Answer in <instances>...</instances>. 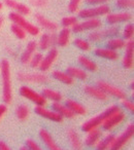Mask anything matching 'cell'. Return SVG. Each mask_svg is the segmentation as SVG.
I'll use <instances>...</instances> for the list:
<instances>
[{
  "instance_id": "obj_1",
  "label": "cell",
  "mask_w": 134,
  "mask_h": 150,
  "mask_svg": "<svg viewBox=\"0 0 134 150\" xmlns=\"http://www.w3.org/2000/svg\"><path fill=\"white\" fill-rule=\"evenodd\" d=\"M2 77V99L4 103L11 104L13 101V84H11V65L7 60H3L0 64Z\"/></svg>"
},
{
  "instance_id": "obj_2",
  "label": "cell",
  "mask_w": 134,
  "mask_h": 150,
  "mask_svg": "<svg viewBox=\"0 0 134 150\" xmlns=\"http://www.w3.org/2000/svg\"><path fill=\"white\" fill-rule=\"evenodd\" d=\"M120 109L121 108H120L118 105H111V106L109 107V108H107L104 112L100 113L99 115L93 117V118H91L90 120H88L87 122H85L82 127L83 131L86 132V133H88V132H90V131H92V129L98 127L100 125H102V122L107 118V117L110 116L113 113L119 111Z\"/></svg>"
},
{
  "instance_id": "obj_3",
  "label": "cell",
  "mask_w": 134,
  "mask_h": 150,
  "mask_svg": "<svg viewBox=\"0 0 134 150\" xmlns=\"http://www.w3.org/2000/svg\"><path fill=\"white\" fill-rule=\"evenodd\" d=\"M9 20L13 22L14 24H17L21 28H23L26 31V33H29L32 36H37L39 34L40 30L37 26H35L34 24L30 23L29 21L25 19V17L20 13H9Z\"/></svg>"
},
{
  "instance_id": "obj_4",
  "label": "cell",
  "mask_w": 134,
  "mask_h": 150,
  "mask_svg": "<svg viewBox=\"0 0 134 150\" xmlns=\"http://www.w3.org/2000/svg\"><path fill=\"white\" fill-rule=\"evenodd\" d=\"M110 13V7L106 4H100L96 7L91 8H85L78 13V17L82 19H93V18H99L102 16H106Z\"/></svg>"
},
{
  "instance_id": "obj_5",
  "label": "cell",
  "mask_w": 134,
  "mask_h": 150,
  "mask_svg": "<svg viewBox=\"0 0 134 150\" xmlns=\"http://www.w3.org/2000/svg\"><path fill=\"white\" fill-rule=\"evenodd\" d=\"M133 135H134V125H132V123H130V125L127 127V129L124 131L123 134H121L119 137H115V141H113V143L111 144L109 149H111V150L122 149V148H123L124 146L132 139Z\"/></svg>"
},
{
  "instance_id": "obj_6",
  "label": "cell",
  "mask_w": 134,
  "mask_h": 150,
  "mask_svg": "<svg viewBox=\"0 0 134 150\" xmlns=\"http://www.w3.org/2000/svg\"><path fill=\"white\" fill-rule=\"evenodd\" d=\"M20 95L24 98L28 99V100L32 101L38 106H46V99L42 96L39 93H36L29 86H22L20 88Z\"/></svg>"
},
{
  "instance_id": "obj_7",
  "label": "cell",
  "mask_w": 134,
  "mask_h": 150,
  "mask_svg": "<svg viewBox=\"0 0 134 150\" xmlns=\"http://www.w3.org/2000/svg\"><path fill=\"white\" fill-rule=\"evenodd\" d=\"M18 77L21 81L30 82V83H44V82L50 81L46 74L37 72H20L18 74Z\"/></svg>"
},
{
  "instance_id": "obj_8",
  "label": "cell",
  "mask_w": 134,
  "mask_h": 150,
  "mask_svg": "<svg viewBox=\"0 0 134 150\" xmlns=\"http://www.w3.org/2000/svg\"><path fill=\"white\" fill-rule=\"evenodd\" d=\"M101 26V21L97 18L93 19H86L84 22H78L76 25L72 27V32L74 33H83L88 30H95Z\"/></svg>"
},
{
  "instance_id": "obj_9",
  "label": "cell",
  "mask_w": 134,
  "mask_h": 150,
  "mask_svg": "<svg viewBox=\"0 0 134 150\" xmlns=\"http://www.w3.org/2000/svg\"><path fill=\"white\" fill-rule=\"evenodd\" d=\"M97 86L100 90H102L103 92L106 95H110V96L115 97V98L121 99V100H124L126 98V94L123 90L117 88V86H113L111 84L107 83L105 81H102V80H99L97 82Z\"/></svg>"
},
{
  "instance_id": "obj_10",
  "label": "cell",
  "mask_w": 134,
  "mask_h": 150,
  "mask_svg": "<svg viewBox=\"0 0 134 150\" xmlns=\"http://www.w3.org/2000/svg\"><path fill=\"white\" fill-rule=\"evenodd\" d=\"M125 113L120 109L119 111L113 113L110 116H108L104 121L102 122V127L104 129L109 131V129H113L115 127H117L118 125H120L121 122H123V120L125 119Z\"/></svg>"
},
{
  "instance_id": "obj_11",
  "label": "cell",
  "mask_w": 134,
  "mask_h": 150,
  "mask_svg": "<svg viewBox=\"0 0 134 150\" xmlns=\"http://www.w3.org/2000/svg\"><path fill=\"white\" fill-rule=\"evenodd\" d=\"M132 19V15L127 11L123 13H107L106 15V22L110 25H115L120 23H126Z\"/></svg>"
},
{
  "instance_id": "obj_12",
  "label": "cell",
  "mask_w": 134,
  "mask_h": 150,
  "mask_svg": "<svg viewBox=\"0 0 134 150\" xmlns=\"http://www.w3.org/2000/svg\"><path fill=\"white\" fill-rule=\"evenodd\" d=\"M34 110H35V112L37 113L39 116H42V117H44V118H48V119H50V120L55 121V122H61V121L63 120L62 115H60L55 110L54 111L48 110V109H46L43 106H38V105H36Z\"/></svg>"
},
{
  "instance_id": "obj_13",
  "label": "cell",
  "mask_w": 134,
  "mask_h": 150,
  "mask_svg": "<svg viewBox=\"0 0 134 150\" xmlns=\"http://www.w3.org/2000/svg\"><path fill=\"white\" fill-rule=\"evenodd\" d=\"M57 57H58V50L56 47H52L50 52H48V54L42 58V61L38 68L41 71H48L55 63V61L57 60Z\"/></svg>"
},
{
  "instance_id": "obj_14",
  "label": "cell",
  "mask_w": 134,
  "mask_h": 150,
  "mask_svg": "<svg viewBox=\"0 0 134 150\" xmlns=\"http://www.w3.org/2000/svg\"><path fill=\"white\" fill-rule=\"evenodd\" d=\"M4 4L7 7L13 9V11H15V13H20V15L24 16V17L30 15V13H31V11H30V8L27 5L24 4V3L18 2L16 0H4Z\"/></svg>"
},
{
  "instance_id": "obj_15",
  "label": "cell",
  "mask_w": 134,
  "mask_h": 150,
  "mask_svg": "<svg viewBox=\"0 0 134 150\" xmlns=\"http://www.w3.org/2000/svg\"><path fill=\"white\" fill-rule=\"evenodd\" d=\"M35 21L37 22V24L40 27H42L46 30H48V31H51V32H55L58 29V25H57L55 22L46 19L41 13H35Z\"/></svg>"
},
{
  "instance_id": "obj_16",
  "label": "cell",
  "mask_w": 134,
  "mask_h": 150,
  "mask_svg": "<svg viewBox=\"0 0 134 150\" xmlns=\"http://www.w3.org/2000/svg\"><path fill=\"white\" fill-rule=\"evenodd\" d=\"M125 45H126V54L123 59V65L125 68L130 69L133 67V48H134L133 40L129 39V41Z\"/></svg>"
},
{
  "instance_id": "obj_17",
  "label": "cell",
  "mask_w": 134,
  "mask_h": 150,
  "mask_svg": "<svg viewBox=\"0 0 134 150\" xmlns=\"http://www.w3.org/2000/svg\"><path fill=\"white\" fill-rule=\"evenodd\" d=\"M57 42V36L55 35V32L52 33H46L41 36L40 38V41L38 43V46L41 50H48L50 46H52L53 44Z\"/></svg>"
},
{
  "instance_id": "obj_18",
  "label": "cell",
  "mask_w": 134,
  "mask_h": 150,
  "mask_svg": "<svg viewBox=\"0 0 134 150\" xmlns=\"http://www.w3.org/2000/svg\"><path fill=\"white\" fill-rule=\"evenodd\" d=\"M36 48H37V43H36L35 41H30L29 43L27 44V47H26L25 52H23V54H22V57H21L22 64H24V65L29 64L32 56L35 54Z\"/></svg>"
},
{
  "instance_id": "obj_19",
  "label": "cell",
  "mask_w": 134,
  "mask_h": 150,
  "mask_svg": "<svg viewBox=\"0 0 134 150\" xmlns=\"http://www.w3.org/2000/svg\"><path fill=\"white\" fill-rule=\"evenodd\" d=\"M95 54L99 58L106 59V60H117L119 58V54L117 50H110V48L98 47L95 50Z\"/></svg>"
},
{
  "instance_id": "obj_20",
  "label": "cell",
  "mask_w": 134,
  "mask_h": 150,
  "mask_svg": "<svg viewBox=\"0 0 134 150\" xmlns=\"http://www.w3.org/2000/svg\"><path fill=\"white\" fill-rule=\"evenodd\" d=\"M85 92L88 95H90L91 97L97 99V100H100V101L107 100V95L105 94L102 90H100L98 86L95 88V86H85Z\"/></svg>"
},
{
  "instance_id": "obj_21",
  "label": "cell",
  "mask_w": 134,
  "mask_h": 150,
  "mask_svg": "<svg viewBox=\"0 0 134 150\" xmlns=\"http://www.w3.org/2000/svg\"><path fill=\"white\" fill-rule=\"evenodd\" d=\"M39 136H40V138H41L42 141H43V143L48 147V149H51V150H60V147H59V146L55 143L54 139H53L52 136L50 135V133H48V131L41 129H40V132H39Z\"/></svg>"
},
{
  "instance_id": "obj_22",
  "label": "cell",
  "mask_w": 134,
  "mask_h": 150,
  "mask_svg": "<svg viewBox=\"0 0 134 150\" xmlns=\"http://www.w3.org/2000/svg\"><path fill=\"white\" fill-rule=\"evenodd\" d=\"M52 107L56 112H58L59 114L62 115L63 117L72 118V117H74V115H76L69 108H68V107L66 106V105L61 104L60 102H54L52 105Z\"/></svg>"
},
{
  "instance_id": "obj_23",
  "label": "cell",
  "mask_w": 134,
  "mask_h": 150,
  "mask_svg": "<svg viewBox=\"0 0 134 150\" xmlns=\"http://www.w3.org/2000/svg\"><path fill=\"white\" fill-rule=\"evenodd\" d=\"M65 105H66L74 114L85 115L87 113V109L85 108L82 104H80V103L76 102V101H73V100H67Z\"/></svg>"
},
{
  "instance_id": "obj_24",
  "label": "cell",
  "mask_w": 134,
  "mask_h": 150,
  "mask_svg": "<svg viewBox=\"0 0 134 150\" xmlns=\"http://www.w3.org/2000/svg\"><path fill=\"white\" fill-rule=\"evenodd\" d=\"M53 77L57 79L58 81L62 82L64 84H72L73 83V78L70 76L67 72H62V71L56 70L53 72Z\"/></svg>"
},
{
  "instance_id": "obj_25",
  "label": "cell",
  "mask_w": 134,
  "mask_h": 150,
  "mask_svg": "<svg viewBox=\"0 0 134 150\" xmlns=\"http://www.w3.org/2000/svg\"><path fill=\"white\" fill-rule=\"evenodd\" d=\"M70 32L71 31H70L69 28H64V29H62V31L57 36V43L60 46H66L67 44L69 43L70 36H71Z\"/></svg>"
},
{
  "instance_id": "obj_26",
  "label": "cell",
  "mask_w": 134,
  "mask_h": 150,
  "mask_svg": "<svg viewBox=\"0 0 134 150\" xmlns=\"http://www.w3.org/2000/svg\"><path fill=\"white\" fill-rule=\"evenodd\" d=\"M88 133H89V135L87 136L86 141L85 142H86V144L88 146H94L95 144L99 141V139H100L102 133H101L100 129H98L97 127L94 129H92V131L88 132Z\"/></svg>"
},
{
  "instance_id": "obj_27",
  "label": "cell",
  "mask_w": 134,
  "mask_h": 150,
  "mask_svg": "<svg viewBox=\"0 0 134 150\" xmlns=\"http://www.w3.org/2000/svg\"><path fill=\"white\" fill-rule=\"evenodd\" d=\"M66 72L68 73L72 78H78V79H81V80H85L88 77V74H87L86 71L83 70V69L76 68V67H68Z\"/></svg>"
},
{
  "instance_id": "obj_28",
  "label": "cell",
  "mask_w": 134,
  "mask_h": 150,
  "mask_svg": "<svg viewBox=\"0 0 134 150\" xmlns=\"http://www.w3.org/2000/svg\"><path fill=\"white\" fill-rule=\"evenodd\" d=\"M41 95L46 100H51L53 102H60L62 100V95L57 91L52 90V88H43Z\"/></svg>"
},
{
  "instance_id": "obj_29",
  "label": "cell",
  "mask_w": 134,
  "mask_h": 150,
  "mask_svg": "<svg viewBox=\"0 0 134 150\" xmlns=\"http://www.w3.org/2000/svg\"><path fill=\"white\" fill-rule=\"evenodd\" d=\"M67 134H68V138H69V141H70V144H71L72 148L76 150L82 149V142H81L78 133H76L74 129H69L67 131Z\"/></svg>"
},
{
  "instance_id": "obj_30",
  "label": "cell",
  "mask_w": 134,
  "mask_h": 150,
  "mask_svg": "<svg viewBox=\"0 0 134 150\" xmlns=\"http://www.w3.org/2000/svg\"><path fill=\"white\" fill-rule=\"evenodd\" d=\"M126 42L123 38L120 37H110L109 40L107 41L106 45L107 48H110L113 50H122V48L125 46Z\"/></svg>"
},
{
  "instance_id": "obj_31",
  "label": "cell",
  "mask_w": 134,
  "mask_h": 150,
  "mask_svg": "<svg viewBox=\"0 0 134 150\" xmlns=\"http://www.w3.org/2000/svg\"><path fill=\"white\" fill-rule=\"evenodd\" d=\"M78 63H80V65H82L83 68L87 69V70H89V71L97 70L96 63H94L92 60H90V59L85 56H78Z\"/></svg>"
},
{
  "instance_id": "obj_32",
  "label": "cell",
  "mask_w": 134,
  "mask_h": 150,
  "mask_svg": "<svg viewBox=\"0 0 134 150\" xmlns=\"http://www.w3.org/2000/svg\"><path fill=\"white\" fill-rule=\"evenodd\" d=\"M16 114H17V116L19 119L25 120V119L28 118V116H29V114H30L29 107H28L26 104L20 105V106L17 108V110H16Z\"/></svg>"
},
{
  "instance_id": "obj_33",
  "label": "cell",
  "mask_w": 134,
  "mask_h": 150,
  "mask_svg": "<svg viewBox=\"0 0 134 150\" xmlns=\"http://www.w3.org/2000/svg\"><path fill=\"white\" fill-rule=\"evenodd\" d=\"M115 137L113 135H108L107 137H105L104 139L101 142H99L98 145H97V149L98 150H105L107 148H110L111 144L113 143Z\"/></svg>"
},
{
  "instance_id": "obj_34",
  "label": "cell",
  "mask_w": 134,
  "mask_h": 150,
  "mask_svg": "<svg viewBox=\"0 0 134 150\" xmlns=\"http://www.w3.org/2000/svg\"><path fill=\"white\" fill-rule=\"evenodd\" d=\"M74 45L78 48H80L81 50H84V52H89L91 50V45L89 41L86 39H83V38H76L74 40Z\"/></svg>"
},
{
  "instance_id": "obj_35",
  "label": "cell",
  "mask_w": 134,
  "mask_h": 150,
  "mask_svg": "<svg viewBox=\"0 0 134 150\" xmlns=\"http://www.w3.org/2000/svg\"><path fill=\"white\" fill-rule=\"evenodd\" d=\"M11 30L18 38H20V39H25L26 38V31L23 28L20 27L19 25H17V24H14V23L11 24Z\"/></svg>"
},
{
  "instance_id": "obj_36",
  "label": "cell",
  "mask_w": 134,
  "mask_h": 150,
  "mask_svg": "<svg viewBox=\"0 0 134 150\" xmlns=\"http://www.w3.org/2000/svg\"><path fill=\"white\" fill-rule=\"evenodd\" d=\"M78 22V18L74 17V16H70V17H65L62 19L61 21V24L64 28H70V27H73L76 23Z\"/></svg>"
},
{
  "instance_id": "obj_37",
  "label": "cell",
  "mask_w": 134,
  "mask_h": 150,
  "mask_svg": "<svg viewBox=\"0 0 134 150\" xmlns=\"http://www.w3.org/2000/svg\"><path fill=\"white\" fill-rule=\"evenodd\" d=\"M115 4L120 9H130L133 8L134 1L133 0H117Z\"/></svg>"
},
{
  "instance_id": "obj_38",
  "label": "cell",
  "mask_w": 134,
  "mask_h": 150,
  "mask_svg": "<svg viewBox=\"0 0 134 150\" xmlns=\"http://www.w3.org/2000/svg\"><path fill=\"white\" fill-rule=\"evenodd\" d=\"M102 32V35L104 38H107V37H113V36L118 35V33L120 32V29L118 27H115V26H111V27L107 28V29L103 30Z\"/></svg>"
},
{
  "instance_id": "obj_39",
  "label": "cell",
  "mask_w": 134,
  "mask_h": 150,
  "mask_svg": "<svg viewBox=\"0 0 134 150\" xmlns=\"http://www.w3.org/2000/svg\"><path fill=\"white\" fill-rule=\"evenodd\" d=\"M42 58H43V56H42V54H40V52H37V54H33L31 60H30V65H31L32 68H37V67H39L40 63H41V61H42Z\"/></svg>"
},
{
  "instance_id": "obj_40",
  "label": "cell",
  "mask_w": 134,
  "mask_h": 150,
  "mask_svg": "<svg viewBox=\"0 0 134 150\" xmlns=\"http://www.w3.org/2000/svg\"><path fill=\"white\" fill-rule=\"evenodd\" d=\"M124 37L126 38V39H132V37H133V34H134V28H133V25L130 23H128L127 25H126L125 29H124Z\"/></svg>"
},
{
  "instance_id": "obj_41",
  "label": "cell",
  "mask_w": 134,
  "mask_h": 150,
  "mask_svg": "<svg viewBox=\"0 0 134 150\" xmlns=\"http://www.w3.org/2000/svg\"><path fill=\"white\" fill-rule=\"evenodd\" d=\"M102 39H104V37H103L101 31H94L89 34V40H91L93 42H99Z\"/></svg>"
},
{
  "instance_id": "obj_42",
  "label": "cell",
  "mask_w": 134,
  "mask_h": 150,
  "mask_svg": "<svg viewBox=\"0 0 134 150\" xmlns=\"http://www.w3.org/2000/svg\"><path fill=\"white\" fill-rule=\"evenodd\" d=\"M81 2H82V0H70L69 5H68V11H69L70 13H76V11H78Z\"/></svg>"
},
{
  "instance_id": "obj_43",
  "label": "cell",
  "mask_w": 134,
  "mask_h": 150,
  "mask_svg": "<svg viewBox=\"0 0 134 150\" xmlns=\"http://www.w3.org/2000/svg\"><path fill=\"white\" fill-rule=\"evenodd\" d=\"M30 3L35 7H46L48 4V0H30Z\"/></svg>"
},
{
  "instance_id": "obj_44",
  "label": "cell",
  "mask_w": 134,
  "mask_h": 150,
  "mask_svg": "<svg viewBox=\"0 0 134 150\" xmlns=\"http://www.w3.org/2000/svg\"><path fill=\"white\" fill-rule=\"evenodd\" d=\"M26 146H27V148L30 150H40V147L37 145V143H35V142L31 139L26 140Z\"/></svg>"
},
{
  "instance_id": "obj_45",
  "label": "cell",
  "mask_w": 134,
  "mask_h": 150,
  "mask_svg": "<svg viewBox=\"0 0 134 150\" xmlns=\"http://www.w3.org/2000/svg\"><path fill=\"white\" fill-rule=\"evenodd\" d=\"M123 105L128 111H130V112H132V113L134 112V104H133V102H131V101H129V100H124L123 101Z\"/></svg>"
},
{
  "instance_id": "obj_46",
  "label": "cell",
  "mask_w": 134,
  "mask_h": 150,
  "mask_svg": "<svg viewBox=\"0 0 134 150\" xmlns=\"http://www.w3.org/2000/svg\"><path fill=\"white\" fill-rule=\"evenodd\" d=\"M109 0H86V2L88 4L91 5H95V4H103V3L107 2Z\"/></svg>"
},
{
  "instance_id": "obj_47",
  "label": "cell",
  "mask_w": 134,
  "mask_h": 150,
  "mask_svg": "<svg viewBox=\"0 0 134 150\" xmlns=\"http://www.w3.org/2000/svg\"><path fill=\"white\" fill-rule=\"evenodd\" d=\"M6 111H7V107L5 106L4 104H1L0 105V119L2 118L3 117V115L6 113Z\"/></svg>"
},
{
  "instance_id": "obj_48",
  "label": "cell",
  "mask_w": 134,
  "mask_h": 150,
  "mask_svg": "<svg viewBox=\"0 0 134 150\" xmlns=\"http://www.w3.org/2000/svg\"><path fill=\"white\" fill-rule=\"evenodd\" d=\"M0 150H9V145L3 141H0Z\"/></svg>"
},
{
  "instance_id": "obj_49",
  "label": "cell",
  "mask_w": 134,
  "mask_h": 150,
  "mask_svg": "<svg viewBox=\"0 0 134 150\" xmlns=\"http://www.w3.org/2000/svg\"><path fill=\"white\" fill-rule=\"evenodd\" d=\"M3 24H4V18H3L2 15H0V30H1V28H2Z\"/></svg>"
},
{
  "instance_id": "obj_50",
  "label": "cell",
  "mask_w": 134,
  "mask_h": 150,
  "mask_svg": "<svg viewBox=\"0 0 134 150\" xmlns=\"http://www.w3.org/2000/svg\"><path fill=\"white\" fill-rule=\"evenodd\" d=\"M2 7H3V4H2V2H0V9L2 8Z\"/></svg>"
},
{
  "instance_id": "obj_51",
  "label": "cell",
  "mask_w": 134,
  "mask_h": 150,
  "mask_svg": "<svg viewBox=\"0 0 134 150\" xmlns=\"http://www.w3.org/2000/svg\"><path fill=\"white\" fill-rule=\"evenodd\" d=\"M131 88H132V90H134V83H133V82L131 83Z\"/></svg>"
}]
</instances>
